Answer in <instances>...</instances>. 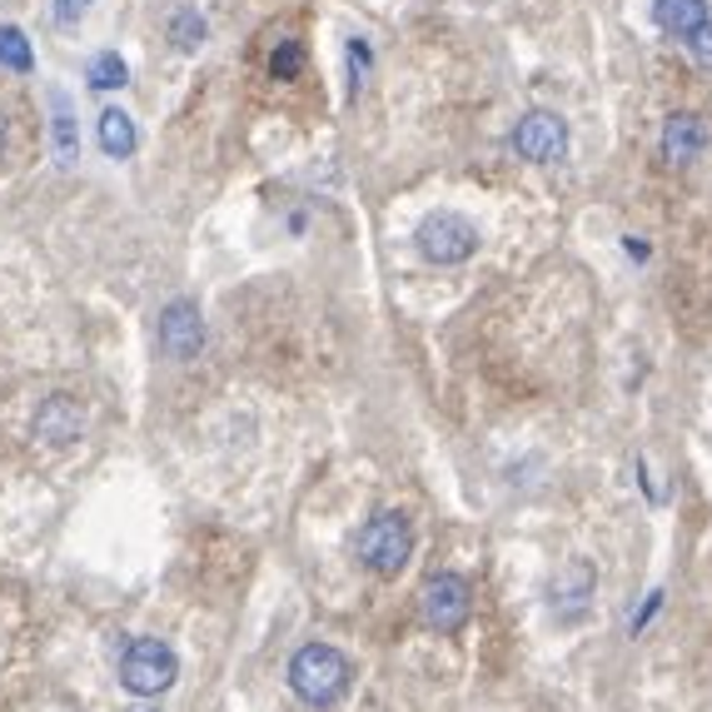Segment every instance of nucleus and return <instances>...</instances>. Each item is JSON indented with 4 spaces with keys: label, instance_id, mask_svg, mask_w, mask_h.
Wrapping results in <instances>:
<instances>
[{
    "label": "nucleus",
    "instance_id": "nucleus-1",
    "mask_svg": "<svg viewBox=\"0 0 712 712\" xmlns=\"http://www.w3.org/2000/svg\"><path fill=\"white\" fill-rule=\"evenodd\" d=\"M349 658H344L339 648H329V642H310V648L294 652L290 662V688L300 692L310 708H334V702L349 692Z\"/></svg>",
    "mask_w": 712,
    "mask_h": 712
},
{
    "label": "nucleus",
    "instance_id": "nucleus-2",
    "mask_svg": "<svg viewBox=\"0 0 712 712\" xmlns=\"http://www.w3.org/2000/svg\"><path fill=\"white\" fill-rule=\"evenodd\" d=\"M409 553H413V528L399 509L374 513L359 528V563L374 578H399L409 568Z\"/></svg>",
    "mask_w": 712,
    "mask_h": 712
},
{
    "label": "nucleus",
    "instance_id": "nucleus-3",
    "mask_svg": "<svg viewBox=\"0 0 712 712\" xmlns=\"http://www.w3.org/2000/svg\"><path fill=\"white\" fill-rule=\"evenodd\" d=\"M413 244H419V254L429 264L453 270V264H469L473 254H479V230H473L463 214H453V210H433L429 220L419 224Z\"/></svg>",
    "mask_w": 712,
    "mask_h": 712
},
{
    "label": "nucleus",
    "instance_id": "nucleus-4",
    "mask_svg": "<svg viewBox=\"0 0 712 712\" xmlns=\"http://www.w3.org/2000/svg\"><path fill=\"white\" fill-rule=\"evenodd\" d=\"M180 678V658H175L170 642L160 638H135L121 658V682L135 698H160L170 682Z\"/></svg>",
    "mask_w": 712,
    "mask_h": 712
},
{
    "label": "nucleus",
    "instance_id": "nucleus-5",
    "mask_svg": "<svg viewBox=\"0 0 712 712\" xmlns=\"http://www.w3.org/2000/svg\"><path fill=\"white\" fill-rule=\"evenodd\" d=\"M513 155L528 165H553L568 155V121L558 111H528L513 125Z\"/></svg>",
    "mask_w": 712,
    "mask_h": 712
},
{
    "label": "nucleus",
    "instance_id": "nucleus-6",
    "mask_svg": "<svg viewBox=\"0 0 712 712\" xmlns=\"http://www.w3.org/2000/svg\"><path fill=\"white\" fill-rule=\"evenodd\" d=\"M419 612L433 632H459L473 618V588L459 573H433L419 593Z\"/></svg>",
    "mask_w": 712,
    "mask_h": 712
},
{
    "label": "nucleus",
    "instance_id": "nucleus-7",
    "mask_svg": "<svg viewBox=\"0 0 712 712\" xmlns=\"http://www.w3.org/2000/svg\"><path fill=\"white\" fill-rule=\"evenodd\" d=\"M160 349L170 359H195L205 349V314L195 300H170L160 310Z\"/></svg>",
    "mask_w": 712,
    "mask_h": 712
},
{
    "label": "nucleus",
    "instance_id": "nucleus-8",
    "mask_svg": "<svg viewBox=\"0 0 712 712\" xmlns=\"http://www.w3.org/2000/svg\"><path fill=\"white\" fill-rule=\"evenodd\" d=\"M658 150H662V160L668 165H692L702 150H708V125H702V115H692V111L668 115Z\"/></svg>",
    "mask_w": 712,
    "mask_h": 712
},
{
    "label": "nucleus",
    "instance_id": "nucleus-9",
    "mask_svg": "<svg viewBox=\"0 0 712 712\" xmlns=\"http://www.w3.org/2000/svg\"><path fill=\"white\" fill-rule=\"evenodd\" d=\"M708 21H712L708 0H652V25H658L662 35H672V41H682V45H688Z\"/></svg>",
    "mask_w": 712,
    "mask_h": 712
},
{
    "label": "nucleus",
    "instance_id": "nucleus-10",
    "mask_svg": "<svg viewBox=\"0 0 712 712\" xmlns=\"http://www.w3.org/2000/svg\"><path fill=\"white\" fill-rule=\"evenodd\" d=\"M45 105H51V140H55V160L75 165L81 160V121H75V101L61 85H45Z\"/></svg>",
    "mask_w": 712,
    "mask_h": 712
},
{
    "label": "nucleus",
    "instance_id": "nucleus-11",
    "mask_svg": "<svg viewBox=\"0 0 712 712\" xmlns=\"http://www.w3.org/2000/svg\"><path fill=\"white\" fill-rule=\"evenodd\" d=\"M95 140H101V150L111 155V160H130V155L140 150V130H135V115L121 111V105H105L101 121H95Z\"/></svg>",
    "mask_w": 712,
    "mask_h": 712
},
{
    "label": "nucleus",
    "instance_id": "nucleus-12",
    "mask_svg": "<svg viewBox=\"0 0 712 712\" xmlns=\"http://www.w3.org/2000/svg\"><path fill=\"white\" fill-rule=\"evenodd\" d=\"M85 429V413L75 399H65V394H55V399L41 404V413H35V433L51 443H75Z\"/></svg>",
    "mask_w": 712,
    "mask_h": 712
},
{
    "label": "nucleus",
    "instance_id": "nucleus-13",
    "mask_svg": "<svg viewBox=\"0 0 712 712\" xmlns=\"http://www.w3.org/2000/svg\"><path fill=\"white\" fill-rule=\"evenodd\" d=\"M85 85H91V91H125V85H130L125 55L121 51H95L91 65H85Z\"/></svg>",
    "mask_w": 712,
    "mask_h": 712
},
{
    "label": "nucleus",
    "instance_id": "nucleus-14",
    "mask_svg": "<svg viewBox=\"0 0 712 712\" xmlns=\"http://www.w3.org/2000/svg\"><path fill=\"white\" fill-rule=\"evenodd\" d=\"M0 71H11V75L35 71V45L21 25H0Z\"/></svg>",
    "mask_w": 712,
    "mask_h": 712
},
{
    "label": "nucleus",
    "instance_id": "nucleus-15",
    "mask_svg": "<svg viewBox=\"0 0 712 712\" xmlns=\"http://www.w3.org/2000/svg\"><path fill=\"white\" fill-rule=\"evenodd\" d=\"M170 41H175V51L195 55L205 41H210V21H205L195 6H180V11L170 15Z\"/></svg>",
    "mask_w": 712,
    "mask_h": 712
},
{
    "label": "nucleus",
    "instance_id": "nucleus-16",
    "mask_svg": "<svg viewBox=\"0 0 712 712\" xmlns=\"http://www.w3.org/2000/svg\"><path fill=\"white\" fill-rule=\"evenodd\" d=\"M344 55H349V91L359 95L364 85H369V75H374V45L364 41V35H354L349 51H344Z\"/></svg>",
    "mask_w": 712,
    "mask_h": 712
},
{
    "label": "nucleus",
    "instance_id": "nucleus-17",
    "mask_svg": "<svg viewBox=\"0 0 712 712\" xmlns=\"http://www.w3.org/2000/svg\"><path fill=\"white\" fill-rule=\"evenodd\" d=\"M300 71H304V51L294 41H284L280 51L270 55V75L274 81H300Z\"/></svg>",
    "mask_w": 712,
    "mask_h": 712
},
{
    "label": "nucleus",
    "instance_id": "nucleus-18",
    "mask_svg": "<svg viewBox=\"0 0 712 712\" xmlns=\"http://www.w3.org/2000/svg\"><path fill=\"white\" fill-rule=\"evenodd\" d=\"M95 0H51V21L61 25V31H75V25L91 15Z\"/></svg>",
    "mask_w": 712,
    "mask_h": 712
},
{
    "label": "nucleus",
    "instance_id": "nucleus-19",
    "mask_svg": "<svg viewBox=\"0 0 712 712\" xmlns=\"http://www.w3.org/2000/svg\"><path fill=\"white\" fill-rule=\"evenodd\" d=\"M688 51H692V61H698V65H708V71H712V21L702 25L698 35H692V41H688Z\"/></svg>",
    "mask_w": 712,
    "mask_h": 712
}]
</instances>
